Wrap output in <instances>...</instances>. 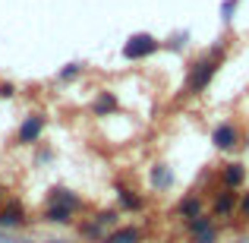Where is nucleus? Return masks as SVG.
<instances>
[{
    "label": "nucleus",
    "instance_id": "nucleus-1",
    "mask_svg": "<svg viewBox=\"0 0 249 243\" xmlns=\"http://www.w3.org/2000/svg\"><path fill=\"white\" fill-rule=\"evenodd\" d=\"M221 60H224V44L212 48L205 57H202V60H196L193 67H189V73H186V85H183L180 98H186V95H199V92H205V89H208V82H212V79H214V73H218Z\"/></svg>",
    "mask_w": 249,
    "mask_h": 243
},
{
    "label": "nucleus",
    "instance_id": "nucleus-2",
    "mask_svg": "<svg viewBox=\"0 0 249 243\" xmlns=\"http://www.w3.org/2000/svg\"><path fill=\"white\" fill-rule=\"evenodd\" d=\"M186 234H189V243H218L221 240V231L214 224L212 215L202 212L199 218H189L186 221Z\"/></svg>",
    "mask_w": 249,
    "mask_h": 243
},
{
    "label": "nucleus",
    "instance_id": "nucleus-3",
    "mask_svg": "<svg viewBox=\"0 0 249 243\" xmlns=\"http://www.w3.org/2000/svg\"><path fill=\"white\" fill-rule=\"evenodd\" d=\"M44 127H48V117L44 114H29L16 130V142L19 146H35V142L44 136Z\"/></svg>",
    "mask_w": 249,
    "mask_h": 243
},
{
    "label": "nucleus",
    "instance_id": "nucleus-4",
    "mask_svg": "<svg viewBox=\"0 0 249 243\" xmlns=\"http://www.w3.org/2000/svg\"><path fill=\"white\" fill-rule=\"evenodd\" d=\"M29 215H25V206L22 202H6L3 208H0V231H19V227L29 224Z\"/></svg>",
    "mask_w": 249,
    "mask_h": 243
},
{
    "label": "nucleus",
    "instance_id": "nucleus-5",
    "mask_svg": "<svg viewBox=\"0 0 249 243\" xmlns=\"http://www.w3.org/2000/svg\"><path fill=\"white\" fill-rule=\"evenodd\" d=\"M237 199L240 196L233 193V189H224L221 187L218 193L212 196V218H233V215H237Z\"/></svg>",
    "mask_w": 249,
    "mask_h": 243
},
{
    "label": "nucleus",
    "instance_id": "nucleus-6",
    "mask_svg": "<svg viewBox=\"0 0 249 243\" xmlns=\"http://www.w3.org/2000/svg\"><path fill=\"white\" fill-rule=\"evenodd\" d=\"M161 44L155 41L152 35H133L126 44H123V57L126 60H142V57H148V54H155Z\"/></svg>",
    "mask_w": 249,
    "mask_h": 243
},
{
    "label": "nucleus",
    "instance_id": "nucleus-7",
    "mask_svg": "<svg viewBox=\"0 0 249 243\" xmlns=\"http://www.w3.org/2000/svg\"><path fill=\"white\" fill-rule=\"evenodd\" d=\"M212 142H214V149H221V152H233V149L240 146V130H237V123H231V120L218 123V127H214V133H212Z\"/></svg>",
    "mask_w": 249,
    "mask_h": 243
},
{
    "label": "nucleus",
    "instance_id": "nucleus-8",
    "mask_svg": "<svg viewBox=\"0 0 249 243\" xmlns=\"http://www.w3.org/2000/svg\"><path fill=\"white\" fill-rule=\"evenodd\" d=\"M218 180H221V187H224V189H233V193H237V189L246 183V164H240V161L224 164L221 174H218Z\"/></svg>",
    "mask_w": 249,
    "mask_h": 243
},
{
    "label": "nucleus",
    "instance_id": "nucleus-9",
    "mask_svg": "<svg viewBox=\"0 0 249 243\" xmlns=\"http://www.w3.org/2000/svg\"><path fill=\"white\" fill-rule=\"evenodd\" d=\"M142 240H145V231L139 224H117L104 237V243H142Z\"/></svg>",
    "mask_w": 249,
    "mask_h": 243
},
{
    "label": "nucleus",
    "instance_id": "nucleus-10",
    "mask_svg": "<svg viewBox=\"0 0 249 243\" xmlns=\"http://www.w3.org/2000/svg\"><path fill=\"white\" fill-rule=\"evenodd\" d=\"M117 206H120V212H142L145 208V196H139L136 189L117 183Z\"/></svg>",
    "mask_w": 249,
    "mask_h": 243
},
{
    "label": "nucleus",
    "instance_id": "nucleus-11",
    "mask_svg": "<svg viewBox=\"0 0 249 243\" xmlns=\"http://www.w3.org/2000/svg\"><path fill=\"white\" fill-rule=\"evenodd\" d=\"M202 212H205V202H202V196H199V193H186L180 202H177V215H180L183 221L199 218Z\"/></svg>",
    "mask_w": 249,
    "mask_h": 243
},
{
    "label": "nucleus",
    "instance_id": "nucleus-12",
    "mask_svg": "<svg viewBox=\"0 0 249 243\" xmlns=\"http://www.w3.org/2000/svg\"><path fill=\"white\" fill-rule=\"evenodd\" d=\"M41 218L48 221V224H73L76 212H73V208H67V206H60V202H48Z\"/></svg>",
    "mask_w": 249,
    "mask_h": 243
},
{
    "label": "nucleus",
    "instance_id": "nucleus-13",
    "mask_svg": "<svg viewBox=\"0 0 249 243\" xmlns=\"http://www.w3.org/2000/svg\"><path fill=\"white\" fill-rule=\"evenodd\" d=\"M117 108H120V101H117L114 92H98V95L91 98V111H95V117H110V114H117Z\"/></svg>",
    "mask_w": 249,
    "mask_h": 243
},
{
    "label": "nucleus",
    "instance_id": "nucleus-14",
    "mask_svg": "<svg viewBox=\"0 0 249 243\" xmlns=\"http://www.w3.org/2000/svg\"><path fill=\"white\" fill-rule=\"evenodd\" d=\"M148 183H152V189H170L174 187V170L167 168V164H155V168H148Z\"/></svg>",
    "mask_w": 249,
    "mask_h": 243
},
{
    "label": "nucleus",
    "instance_id": "nucleus-15",
    "mask_svg": "<svg viewBox=\"0 0 249 243\" xmlns=\"http://www.w3.org/2000/svg\"><path fill=\"white\" fill-rule=\"evenodd\" d=\"M48 202H60V206H67V208H73L76 215L82 212V199L73 193V189H63V187H57V189H51V196H48Z\"/></svg>",
    "mask_w": 249,
    "mask_h": 243
},
{
    "label": "nucleus",
    "instance_id": "nucleus-16",
    "mask_svg": "<svg viewBox=\"0 0 249 243\" xmlns=\"http://www.w3.org/2000/svg\"><path fill=\"white\" fill-rule=\"evenodd\" d=\"M79 237H85V240H91V243H104V227L98 224L95 218H89V221H79Z\"/></svg>",
    "mask_w": 249,
    "mask_h": 243
},
{
    "label": "nucleus",
    "instance_id": "nucleus-17",
    "mask_svg": "<svg viewBox=\"0 0 249 243\" xmlns=\"http://www.w3.org/2000/svg\"><path fill=\"white\" fill-rule=\"evenodd\" d=\"M95 221L101 227H117V224H120V208H104V212L95 215Z\"/></svg>",
    "mask_w": 249,
    "mask_h": 243
},
{
    "label": "nucleus",
    "instance_id": "nucleus-18",
    "mask_svg": "<svg viewBox=\"0 0 249 243\" xmlns=\"http://www.w3.org/2000/svg\"><path fill=\"white\" fill-rule=\"evenodd\" d=\"M237 215H240V218H246V221H249V193H243V196L237 199Z\"/></svg>",
    "mask_w": 249,
    "mask_h": 243
},
{
    "label": "nucleus",
    "instance_id": "nucleus-19",
    "mask_svg": "<svg viewBox=\"0 0 249 243\" xmlns=\"http://www.w3.org/2000/svg\"><path fill=\"white\" fill-rule=\"evenodd\" d=\"M76 76H79V63H70L60 70V79H76Z\"/></svg>",
    "mask_w": 249,
    "mask_h": 243
},
{
    "label": "nucleus",
    "instance_id": "nucleus-20",
    "mask_svg": "<svg viewBox=\"0 0 249 243\" xmlns=\"http://www.w3.org/2000/svg\"><path fill=\"white\" fill-rule=\"evenodd\" d=\"M13 95H16V85H10V82H3V85H0V98H3V101H10Z\"/></svg>",
    "mask_w": 249,
    "mask_h": 243
},
{
    "label": "nucleus",
    "instance_id": "nucleus-21",
    "mask_svg": "<svg viewBox=\"0 0 249 243\" xmlns=\"http://www.w3.org/2000/svg\"><path fill=\"white\" fill-rule=\"evenodd\" d=\"M51 158H54V152H51V149H38V155H35V161H38V164H48Z\"/></svg>",
    "mask_w": 249,
    "mask_h": 243
},
{
    "label": "nucleus",
    "instance_id": "nucleus-22",
    "mask_svg": "<svg viewBox=\"0 0 249 243\" xmlns=\"http://www.w3.org/2000/svg\"><path fill=\"white\" fill-rule=\"evenodd\" d=\"M240 3V0H227V3H224V16L227 19H231V13H233V6H237Z\"/></svg>",
    "mask_w": 249,
    "mask_h": 243
},
{
    "label": "nucleus",
    "instance_id": "nucleus-23",
    "mask_svg": "<svg viewBox=\"0 0 249 243\" xmlns=\"http://www.w3.org/2000/svg\"><path fill=\"white\" fill-rule=\"evenodd\" d=\"M44 243H70V240H44Z\"/></svg>",
    "mask_w": 249,
    "mask_h": 243
},
{
    "label": "nucleus",
    "instance_id": "nucleus-24",
    "mask_svg": "<svg viewBox=\"0 0 249 243\" xmlns=\"http://www.w3.org/2000/svg\"><path fill=\"white\" fill-rule=\"evenodd\" d=\"M0 199H3V187H0Z\"/></svg>",
    "mask_w": 249,
    "mask_h": 243
}]
</instances>
